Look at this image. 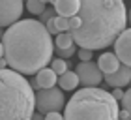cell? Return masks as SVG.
Wrapping results in <instances>:
<instances>
[{
    "label": "cell",
    "mask_w": 131,
    "mask_h": 120,
    "mask_svg": "<svg viewBox=\"0 0 131 120\" xmlns=\"http://www.w3.org/2000/svg\"><path fill=\"white\" fill-rule=\"evenodd\" d=\"M54 23L60 32H64V30H69V23H68V17L66 15H56L54 17Z\"/></svg>",
    "instance_id": "17"
},
{
    "label": "cell",
    "mask_w": 131,
    "mask_h": 120,
    "mask_svg": "<svg viewBox=\"0 0 131 120\" xmlns=\"http://www.w3.org/2000/svg\"><path fill=\"white\" fill-rule=\"evenodd\" d=\"M36 81H38V85L39 88H51V86H54L56 85V81H58V73L52 68H41L38 73H36Z\"/></svg>",
    "instance_id": "11"
},
{
    "label": "cell",
    "mask_w": 131,
    "mask_h": 120,
    "mask_svg": "<svg viewBox=\"0 0 131 120\" xmlns=\"http://www.w3.org/2000/svg\"><path fill=\"white\" fill-rule=\"evenodd\" d=\"M4 56V45H2V39H0V58Z\"/></svg>",
    "instance_id": "28"
},
{
    "label": "cell",
    "mask_w": 131,
    "mask_h": 120,
    "mask_svg": "<svg viewBox=\"0 0 131 120\" xmlns=\"http://www.w3.org/2000/svg\"><path fill=\"white\" fill-rule=\"evenodd\" d=\"M68 23H69V30H77L81 26V17L79 15H71V17H68Z\"/></svg>",
    "instance_id": "22"
},
{
    "label": "cell",
    "mask_w": 131,
    "mask_h": 120,
    "mask_svg": "<svg viewBox=\"0 0 131 120\" xmlns=\"http://www.w3.org/2000/svg\"><path fill=\"white\" fill-rule=\"evenodd\" d=\"M120 58L116 56V53H101L99 58H97V66L99 69L105 73H112V71H116L118 68H120Z\"/></svg>",
    "instance_id": "10"
},
{
    "label": "cell",
    "mask_w": 131,
    "mask_h": 120,
    "mask_svg": "<svg viewBox=\"0 0 131 120\" xmlns=\"http://www.w3.org/2000/svg\"><path fill=\"white\" fill-rule=\"evenodd\" d=\"M4 56L8 66L23 75H34L51 62L54 43L45 23L19 19L4 30Z\"/></svg>",
    "instance_id": "1"
},
{
    "label": "cell",
    "mask_w": 131,
    "mask_h": 120,
    "mask_svg": "<svg viewBox=\"0 0 131 120\" xmlns=\"http://www.w3.org/2000/svg\"><path fill=\"white\" fill-rule=\"evenodd\" d=\"M112 96H114L118 101H122V98H124V90H122V86H114V90H112Z\"/></svg>",
    "instance_id": "25"
},
{
    "label": "cell",
    "mask_w": 131,
    "mask_h": 120,
    "mask_svg": "<svg viewBox=\"0 0 131 120\" xmlns=\"http://www.w3.org/2000/svg\"><path fill=\"white\" fill-rule=\"evenodd\" d=\"M43 116L47 120H60V118H64V113H60V111H49V113H45Z\"/></svg>",
    "instance_id": "23"
},
{
    "label": "cell",
    "mask_w": 131,
    "mask_h": 120,
    "mask_svg": "<svg viewBox=\"0 0 131 120\" xmlns=\"http://www.w3.org/2000/svg\"><path fill=\"white\" fill-rule=\"evenodd\" d=\"M81 26L69 30L79 47L105 49L120 36L127 25V9L124 2L114 0H81Z\"/></svg>",
    "instance_id": "2"
},
{
    "label": "cell",
    "mask_w": 131,
    "mask_h": 120,
    "mask_svg": "<svg viewBox=\"0 0 131 120\" xmlns=\"http://www.w3.org/2000/svg\"><path fill=\"white\" fill-rule=\"evenodd\" d=\"M122 107L124 109H127L131 113V88L127 90V92H124V98H122Z\"/></svg>",
    "instance_id": "21"
},
{
    "label": "cell",
    "mask_w": 131,
    "mask_h": 120,
    "mask_svg": "<svg viewBox=\"0 0 131 120\" xmlns=\"http://www.w3.org/2000/svg\"><path fill=\"white\" fill-rule=\"evenodd\" d=\"M118 99L99 86H84L71 96L64 109L68 120H114L118 118Z\"/></svg>",
    "instance_id": "4"
},
{
    "label": "cell",
    "mask_w": 131,
    "mask_h": 120,
    "mask_svg": "<svg viewBox=\"0 0 131 120\" xmlns=\"http://www.w3.org/2000/svg\"><path fill=\"white\" fill-rule=\"evenodd\" d=\"M2 36H4V30H2V26H0V39H2Z\"/></svg>",
    "instance_id": "30"
},
{
    "label": "cell",
    "mask_w": 131,
    "mask_h": 120,
    "mask_svg": "<svg viewBox=\"0 0 131 120\" xmlns=\"http://www.w3.org/2000/svg\"><path fill=\"white\" fill-rule=\"evenodd\" d=\"M58 86H60L62 90H75L77 86H79V75H77V71H69V69H66L64 73L58 75Z\"/></svg>",
    "instance_id": "13"
},
{
    "label": "cell",
    "mask_w": 131,
    "mask_h": 120,
    "mask_svg": "<svg viewBox=\"0 0 131 120\" xmlns=\"http://www.w3.org/2000/svg\"><path fill=\"white\" fill-rule=\"evenodd\" d=\"M52 6H54V9H56L58 15L71 17V15H77V13H79L81 0H56Z\"/></svg>",
    "instance_id": "12"
},
{
    "label": "cell",
    "mask_w": 131,
    "mask_h": 120,
    "mask_svg": "<svg viewBox=\"0 0 131 120\" xmlns=\"http://www.w3.org/2000/svg\"><path fill=\"white\" fill-rule=\"evenodd\" d=\"M54 45L58 47V49H66V47H71V45H75L73 34H71L69 30L58 32V34H56V39H54Z\"/></svg>",
    "instance_id": "14"
},
{
    "label": "cell",
    "mask_w": 131,
    "mask_h": 120,
    "mask_svg": "<svg viewBox=\"0 0 131 120\" xmlns=\"http://www.w3.org/2000/svg\"><path fill=\"white\" fill-rule=\"evenodd\" d=\"M114 53L122 64L131 66V28H124L114 39Z\"/></svg>",
    "instance_id": "8"
},
{
    "label": "cell",
    "mask_w": 131,
    "mask_h": 120,
    "mask_svg": "<svg viewBox=\"0 0 131 120\" xmlns=\"http://www.w3.org/2000/svg\"><path fill=\"white\" fill-rule=\"evenodd\" d=\"M49 2H51V4H54V2H56V0H49Z\"/></svg>",
    "instance_id": "32"
},
{
    "label": "cell",
    "mask_w": 131,
    "mask_h": 120,
    "mask_svg": "<svg viewBox=\"0 0 131 120\" xmlns=\"http://www.w3.org/2000/svg\"><path fill=\"white\" fill-rule=\"evenodd\" d=\"M0 68H8V60H6V56L0 58Z\"/></svg>",
    "instance_id": "27"
},
{
    "label": "cell",
    "mask_w": 131,
    "mask_h": 120,
    "mask_svg": "<svg viewBox=\"0 0 131 120\" xmlns=\"http://www.w3.org/2000/svg\"><path fill=\"white\" fill-rule=\"evenodd\" d=\"M77 55H79V60L86 62V60H92V56H94V51H92V49H88V47H81V51L77 53Z\"/></svg>",
    "instance_id": "18"
},
{
    "label": "cell",
    "mask_w": 131,
    "mask_h": 120,
    "mask_svg": "<svg viewBox=\"0 0 131 120\" xmlns=\"http://www.w3.org/2000/svg\"><path fill=\"white\" fill-rule=\"evenodd\" d=\"M25 0H0V26L6 28L23 17Z\"/></svg>",
    "instance_id": "7"
},
{
    "label": "cell",
    "mask_w": 131,
    "mask_h": 120,
    "mask_svg": "<svg viewBox=\"0 0 131 120\" xmlns=\"http://www.w3.org/2000/svg\"><path fill=\"white\" fill-rule=\"evenodd\" d=\"M75 53H77L75 45H71V47H66V49H58V55H60L62 58H69V56H73Z\"/></svg>",
    "instance_id": "20"
},
{
    "label": "cell",
    "mask_w": 131,
    "mask_h": 120,
    "mask_svg": "<svg viewBox=\"0 0 131 120\" xmlns=\"http://www.w3.org/2000/svg\"><path fill=\"white\" fill-rule=\"evenodd\" d=\"M25 2H26V9L32 15H41V11L47 8V4L41 2V0H25Z\"/></svg>",
    "instance_id": "15"
},
{
    "label": "cell",
    "mask_w": 131,
    "mask_h": 120,
    "mask_svg": "<svg viewBox=\"0 0 131 120\" xmlns=\"http://www.w3.org/2000/svg\"><path fill=\"white\" fill-rule=\"evenodd\" d=\"M127 23H129V25H131V9L127 11Z\"/></svg>",
    "instance_id": "29"
},
{
    "label": "cell",
    "mask_w": 131,
    "mask_h": 120,
    "mask_svg": "<svg viewBox=\"0 0 131 120\" xmlns=\"http://www.w3.org/2000/svg\"><path fill=\"white\" fill-rule=\"evenodd\" d=\"M51 68L54 69L58 75H60V73H64V71L68 69V62H66L62 56H60V58H54V60H51Z\"/></svg>",
    "instance_id": "16"
},
{
    "label": "cell",
    "mask_w": 131,
    "mask_h": 120,
    "mask_svg": "<svg viewBox=\"0 0 131 120\" xmlns=\"http://www.w3.org/2000/svg\"><path fill=\"white\" fill-rule=\"evenodd\" d=\"M41 2H45V4H49V0H41Z\"/></svg>",
    "instance_id": "31"
},
{
    "label": "cell",
    "mask_w": 131,
    "mask_h": 120,
    "mask_svg": "<svg viewBox=\"0 0 131 120\" xmlns=\"http://www.w3.org/2000/svg\"><path fill=\"white\" fill-rule=\"evenodd\" d=\"M103 81L107 83L109 86H126L131 83V66H126V64H120V68L116 71H112V73H105Z\"/></svg>",
    "instance_id": "9"
},
{
    "label": "cell",
    "mask_w": 131,
    "mask_h": 120,
    "mask_svg": "<svg viewBox=\"0 0 131 120\" xmlns=\"http://www.w3.org/2000/svg\"><path fill=\"white\" fill-rule=\"evenodd\" d=\"M58 13H56V9H43V11H41V23H47V21H49V19H54V17H56Z\"/></svg>",
    "instance_id": "19"
},
{
    "label": "cell",
    "mask_w": 131,
    "mask_h": 120,
    "mask_svg": "<svg viewBox=\"0 0 131 120\" xmlns=\"http://www.w3.org/2000/svg\"><path fill=\"white\" fill-rule=\"evenodd\" d=\"M114 2H122V0H114Z\"/></svg>",
    "instance_id": "33"
},
{
    "label": "cell",
    "mask_w": 131,
    "mask_h": 120,
    "mask_svg": "<svg viewBox=\"0 0 131 120\" xmlns=\"http://www.w3.org/2000/svg\"><path fill=\"white\" fill-rule=\"evenodd\" d=\"M118 118H122V120H127L131 118V113L127 109H122V111H118Z\"/></svg>",
    "instance_id": "26"
},
{
    "label": "cell",
    "mask_w": 131,
    "mask_h": 120,
    "mask_svg": "<svg viewBox=\"0 0 131 120\" xmlns=\"http://www.w3.org/2000/svg\"><path fill=\"white\" fill-rule=\"evenodd\" d=\"M75 71H77V75H79V79L84 86H99L103 77H105L103 71L99 69V66L96 62H92V60H86V62L79 60Z\"/></svg>",
    "instance_id": "6"
},
{
    "label": "cell",
    "mask_w": 131,
    "mask_h": 120,
    "mask_svg": "<svg viewBox=\"0 0 131 120\" xmlns=\"http://www.w3.org/2000/svg\"><path fill=\"white\" fill-rule=\"evenodd\" d=\"M45 26H47V30L51 32V36H52V34H58V32H60V30H58V26H56V23H54V19H49V21L45 23Z\"/></svg>",
    "instance_id": "24"
},
{
    "label": "cell",
    "mask_w": 131,
    "mask_h": 120,
    "mask_svg": "<svg viewBox=\"0 0 131 120\" xmlns=\"http://www.w3.org/2000/svg\"><path fill=\"white\" fill-rule=\"evenodd\" d=\"M66 105V98L60 86H51V88H39L36 94V109L41 115L49 111H60Z\"/></svg>",
    "instance_id": "5"
},
{
    "label": "cell",
    "mask_w": 131,
    "mask_h": 120,
    "mask_svg": "<svg viewBox=\"0 0 131 120\" xmlns=\"http://www.w3.org/2000/svg\"><path fill=\"white\" fill-rule=\"evenodd\" d=\"M36 109V92L21 71L0 68V120H28Z\"/></svg>",
    "instance_id": "3"
}]
</instances>
